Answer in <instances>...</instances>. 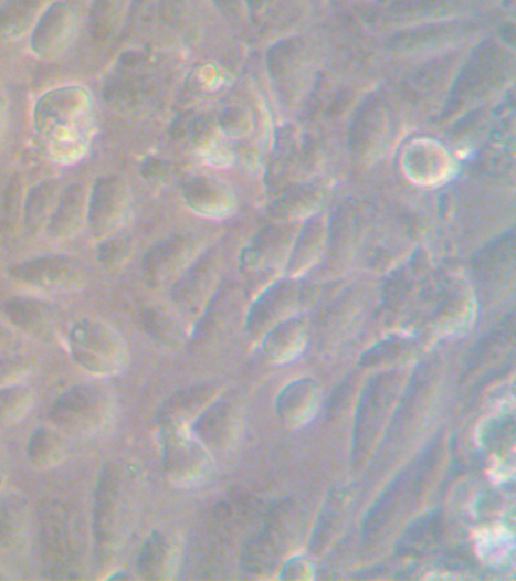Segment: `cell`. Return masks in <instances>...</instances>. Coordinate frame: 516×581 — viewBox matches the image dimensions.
<instances>
[{
	"mask_svg": "<svg viewBox=\"0 0 516 581\" xmlns=\"http://www.w3.org/2000/svg\"><path fill=\"white\" fill-rule=\"evenodd\" d=\"M130 251H133V247H130L128 240L109 239L99 245L97 260H99L101 264H104L105 267H116V265H120L128 260Z\"/></svg>",
	"mask_w": 516,
	"mask_h": 581,
	"instance_id": "33",
	"label": "cell"
},
{
	"mask_svg": "<svg viewBox=\"0 0 516 581\" xmlns=\"http://www.w3.org/2000/svg\"><path fill=\"white\" fill-rule=\"evenodd\" d=\"M32 363L23 356H2L0 358V388L20 383L30 374Z\"/></svg>",
	"mask_w": 516,
	"mask_h": 581,
	"instance_id": "32",
	"label": "cell"
},
{
	"mask_svg": "<svg viewBox=\"0 0 516 581\" xmlns=\"http://www.w3.org/2000/svg\"><path fill=\"white\" fill-rule=\"evenodd\" d=\"M61 198V186L56 181H44L32 188L24 200V226L31 233L48 226Z\"/></svg>",
	"mask_w": 516,
	"mask_h": 581,
	"instance_id": "24",
	"label": "cell"
},
{
	"mask_svg": "<svg viewBox=\"0 0 516 581\" xmlns=\"http://www.w3.org/2000/svg\"><path fill=\"white\" fill-rule=\"evenodd\" d=\"M436 454V447L428 450L421 459L401 472L380 495L379 500L368 511L364 524V536L367 541H378L388 534L408 507L415 505L425 488V483L429 482L430 474L435 468Z\"/></svg>",
	"mask_w": 516,
	"mask_h": 581,
	"instance_id": "6",
	"label": "cell"
},
{
	"mask_svg": "<svg viewBox=\"0 0 516 581\" xmlns=\"http://www.w3.org/2000/svg\"><path fill=\"white\" fill-rule=\"evenodd\" d=\"M27 456L36 469L55 468L63 464L67 456V448H65V442L59 429H36L28 442Z\"/></svg>",
	"mask_w": 516,
	"mask_h": 581,
	"instance_id": "25",
	"label": "cell"
},
{
	"mask_svg": "<svg viewBox=\"0 0 516 581\" xmlns=\"http://www.w3.org/2000/svg\"><path fill=\"white\" fill-rule=\"evenodd\" d=\"M232 404L228 401H215L209 404L207 409L194 423H192V433L199 437L203 444L224 445L232 437L233 427H235V413Z\"/></svg>",
	"mask_w": 516,
	"mask_h": 581,
	"instance_id": "22",
	"label": "cell"
},
{
	"mask_svg": "<svg viewBox=\"0 0 516 581\" xmlns=\"http://www.w3.org/2000/svg\"><path fill=\"white\" fill-rule=\"evenodd\" d=\"M212 279H214V257L204 256L176 282L171 298L183 313H198L211 289Z\"/></svg>",
	"mask_w": 516,
	"mask_h": 581,
	"instance_id": "17",
	"label": "cell"
},
{
	"mask_svg": "<svg viewBox=\"0 0 516 581\" xmlns=\"http://www.w3.org/2000/svg\"><path fill=\"white\" fill-rule=\"evenodd\" d=\"M141 326L154 341L166 347H176L182 339L178 321L161 309H147L141 315Z\"/></svg>",
	"mask_w": 516,
	"mask_h": 581,
	"instance_id": "31",
	"label": "cell"
},
{
	"mask_svg": "<svg viewBox=\"0 0 516 581\" xmlns=\"http://www.w3.org/2000/svg\"><path fill=\"white\" fill-rule=\"evenodd\" d=\"M75 31V15L64 3L49 7L36 23L31 46L36 55L51 59L59 55L72 41Z\"/></svg>",
	"mask_w": 516,
	"mask_h": 581,
	"instance_id": "15",
	"label": "cell"
},
{
	"mask_svg": "<svg viewBox=\"0 0 516 581\" xmlns=\"http://www.w3.org/2000/svg\"><path fill=\"white\" fill-rule=\"evenodd\" d=\"M194 252V240L188 236H173L155 245L143 261L146 281L155 288L166 285L186 268Z\"/></svg>",
	"mask_w": 516,
	"mask_h": 581,
	"instance_id": "14",
	"label": "cell"
},
{
	"mask_svg": "<svg viewBox=\"0 0 516 581\" xmlns=\"http://www.w3.org/2000/svg\"><path fill=\"white\" fill-rule=\"evenodd\" d=\"M130 0H94L92 7V32L94 39L108 41L120 32Z\"/></svg>",
	"mask_w": 516,
	"mask_h": 581,
	"instance_id": "29",
	"label": "cell"
},
{
	"mask_svg": "<svg viewBox=\"0 0 516 581\" xmlns=\"http://www.w3.org/2000/svg\"><path fill=\"white\" fill-rule=\"evenodd\" d=\"M180 541L171 531L155 530L143 543L138 572L146 580H170L179 570Z\"/></svg>",
	"mask_w": 516,
	"mask_h": 581,
	"instance_id": "13",
	"label": "cell"
},
{
	"mask_svg": "<svg viewBox=\"0 0 516 581\" xmlns=\"http://www.w3.org/2000/svg\"><path fill=\"white\" fill-rule=\"evenodd\" d=\"M350 501L351 495L347 489L331 490L325 506H323L322 515H319L313 539L309 542V548L315 554L327 550L334 539L341 534L348 510H350Z\"/></svg>",
	"mask_w": 516,
	"mask_h": 581,
	"instance_id": "20",
	"label": "cell"
},
{
	"mask_svg": "<svg viewBox=\"0 0 516 581\" xmlns=\"http://www.w3.org/2000/svg\"><path fill=\"white\" fill-rule=\"evenodd\" d=\"M10 277L19 284L49 293H73L87 282L82 264L69 256H41L20 262L10 268Z\"/></svg>",
	"mask_w": 516,
	"mask_h": 581,
	"instance_id": "9",
	"label": "cell"
},
{
	"mask_svg": "<svg viewBox=\"0 0 516 581\" xmlns=\"http://www.w3.org/2000/svg\"><path fill=\"white\" fill-rule=\"evenodd\" d=\"M159 429L167 480L179 488H192L207 480L212 462L203 442L182 425Z\"/></svg>",
	"mask_w": 516,
	"mask_h": 581,
	"instance_id": "7",
	"label": "cell"
},
{
	"mask_svg": "<svg viewBox=\"0 0 516 581\" xmlns=\"http://www.w3.org/2000/svg\"><path fill=\"white\" fill-rule=\"evenodd\" d=\"M303 344H305V327L302 321L286 320L268 331L262 349L270 361L281 363L301 353Z\"/></svg>",
	"mask_w": 516,
	"mask_h": 581,
	"instance_id": "26",
	"label": "cell"
},
{
	"mask_svg": "<svg viewBox=\"0 0 516 581\" xmlns=\"http://www.w3.org/2000/svg\"><path fill=\"white\" fill-rule=\"evenodd\" d=\"M14 344V334H12L10 327L0 323V358L7 356V351L11 349Z\"/></svg>",
	"mask_w": 516,
	"mask_h": 581,
	"instance_id": "34",
	"label": "cell"
},
{
	"mask_svg": "<svg viewBox=\"0 0 516 581\" xmlns=\"http://www.w3.org/2000/svg\"><path fill=\"white\" fill-rule=\"evenodd\" d=\"M291 519H293V514L286 503L272 511L264 531L257 536L255 541L245 547L243 554L245 571L264 572L276 564L282 547H284L282 543L285 542L286 535H291L285 531L293 530Z\"/></svg>",
	"mask_w": 516,
	"mask_h": 581,
	"instance_id": "12",
	"label": "cell"
},
{
	"mask_svg": "<svg viewBox=\"0 0 516 581\" xmlns=\"http://www.w3.org/2000/svg\"><path fill=\"white\" fill-rule=\"evenodd\" d=\"M30 531V509L18 495L0 498V548L18 550Z\"/></svg>",
	"mask_w": 516,
	"mask_h": 581,
	"instance_id": "23",
	"label": "cell"
},
{
	"mask_svg": "<svg viewBox=\"0 0 516 581\" xmlns=\"http://www.w3.org/2000/svg\"><path fill=\"white\" fill-rule=\"evenodd\" d=\"M6 315L15 329L35 341L52 344L60 334V314L51 303L32 297H14L7 302Z\"/></svg>",
	"mask_w": 516,
	"mask_h": 581,
	"instance_id": "11",
	"label": "cell"
},
{
	"mask_svg": "<svg viewBox=\"0 0 516 581\" xmlns=\"http://www.w3.org/2000/svg\"><path fill=\"white\" fill-rule=\"evenodd\" d=\"M117 401L104 384L82 383L61 394L49 411L53 427L69 435L93 437L116 420Z\"/></svg>",
	"mask_w": 516,
	"mask_h": 581,
	"instance_id": "3",
	"label": "cell"
},
{
	"mask_svg": "<svg viewBox=\"0 0 516 581\" xmlns=\"http://www.w3.org/2000/svg\"><path fill=\"white\" fill-rule=\"evenodd\" d=\"M49 2L51 0H6L0 6V34H22Z\"/></svg>",
	"mask_w": 516,
	"mask_h": 581,
	"instance_id": "28",
	"label": "cell"
},
{
	"mask_svg": "<svg viewBox=\"0 0 516 581\" xmlns=\"http://www.w3.org/2000/svg\"><path fill=\"white\" fill-rule=\"evenodd\" d=\"M89 113L88 94L80 88L56 89L35 106L36 130L61 155H69V150L76 151L87 141Z\"/></svg>",
	"mask_w": 516,
	"mask_h": 581,
	"instance_id": "2",
	"label": "cell"
},
{
	"mask_svg": "<svg viewBox=\"0 0 516 581\" xmlns=\"http://www.w3.org/2000/svg\"><path fill=\"white\" fill-rule=\"evenodd\" d=\"M297 288L293 284H281L270 289L261 300L250 310L248 318L249 331H261L267 329L277 320H282L285 314H289L298 302Z\"/></svg>",
	"mask_w": 516,
	"mask_h": 581,
	"instance_id": "21",
	"label": "cell"
},
{
	"mask_svg": "<svg viewBox=\"0 0 516 581\" xmlns=\"http://www.w3.org/2000/svg\"><path fill=\"white\" fill-rule=\"evenodd\" d=\"M141 469L113 461L102 469L94 494L93 539L97 571H110L120 560L141 510Z\"/></svg>",
	"mask_w": 516,
	"mask_h": 581,
	"instance_id": "1",
	"label": "cell"
},
{
	"mask_svg": "<svg viewBox=\"0 0 516 581\" xmlns=\"http://www.w3.org/2000/svg\"><path fill=\"white\" fill-rule=\"evenodd\" d=\"M6 461H3L2 450H0V486L6 482Z\"/></svg>",
	"mask_w": 516,
	"mask_h": 581,
	"instance_id": "36",
	"label": "cell"
},
{
	"mask_svg": "<svg viewBox=\"0 0 516 581\" xmlns=\"http://www.w3.org/2000/svg\"><path fill=\"white\" fill-rule=\"evenodd\" d=\"M87 194L82 186H72L61 194L59 204L49 220L48 233L56 241L75 236L87 215Z\"/></svg>",
	"mask_w": 516,
	"mask_h": 581,
	"instance_id": "19",
	"label": "cell"
},
{
	"mask_svg": "<svg viewBox=\"0 0 516 581\" xmlns=\"http://www.w3.org/2000/svg\"><path fill=\"white\" fill-rule=\"evenodd\" d=\"M214 395L215 388L208 383L196 384L176 392L158 411L159 427H173V425L188 427L212 403Z\"/></svg>",
	"mask_w": 516,
	"mask_h": 581,
	"instance_id": "16",
	"label": "cell"
},
{
	"mask_svg": "<svg viewBox=\"0 0 516 581\" xmlns=\"http://www.w3.org/2000/svg\"><path fill=\"white\" fill-rule=\"evenodd\" d=\"M400 372H383L368 383L358 404L354 433V462L362 464L375 447L382 425L399 394Z\"/></svg>",
	"mask_w": 516,
	"mask_h": 581,
	"instance_id": "8",
	"label": "cell"
},
{
	"mask_svg": "<svg viewBox=\"0 0 516 581\" xmlns=\"http://www.w3.org/2000/svg\"><path fill=\"white\" fill-rule=\"evenodd\" d=\"M442 518L440 511L424 515L409 526L397 543V551L403 556H421L440 541Z\"/></svg>",
	"mask_w": 516,
	"mask_h": 581,
	"instance_id": "27",
	"label": "cell"
},
{
	"mask_svg": "<svg viewBox=\"0 0 516 581\" xmlns=\"http://www.w3.org/2000/svg\"><path fill=\"white\" fill-rule=\"evenodd\" d=\"M7 99L3 89L0 88V137H2L3 126H6Z\"/></svg>",
	"mask_w": 516,
	"mask_h": 581,
	"instance_id": "35",
	"label": "cell"
},
{
	"mask_svg": "<svg viewBox=\"0 0 516 581\" xmlns=\"http://www.w3.org/2000/svg\"><path fill=\"white\" fill-rule=\"evenodd\" d=\"M129 190L120 178H104L93 188L87 208L89 228L96 236H108L128 220Z\"/></svg>",
	"mask_w": 516,
	"mask_h": 581,
	"instance_id": "10",
	"label": "cell"
},
{
	"mask_svg": "<svg viewBox=\"0 0 516 581\" xmlns=\"http://www.w3.org/2000/svg\"><path fill=\"white\" fill-rule=\"evenodd\" d=\"M318 408V388L314 380L301 379L289 383L276 400L278 419L289 425L308 423Z\"/></svg>",
	"mask_w": 516,
	"mask_h": 581,
	"instance_id": "18",
	"label": "cell"
},
{
	"mask_svg": "<svg viewBox=\"0 0 516 581\" xmlns=\"http://www.w3.org/2000/svg\"><path fill=\"white\" fill-rule=\"evenodd\" d=\"M67 347L77 367L99 378L120 374L129 363L125 338L113 326L94 318H82L70 327Z\"/></svg>",
	"mask_w": 516,
	"mask_h": 581,
	"instance_id": "5",
	"label": "cell"
},
{
	"mask_svg": "<svg viewBox=\"0 0 516 581\" xmlns=\"http://www.w3.org/2000/svg\"><path fill=\"white\" fill-rule=\"evenodd\" d=\"M34 406V392L24 384L0 388V424L10 425L27 419Z\"/></svg>",
	"mask_w": 516,
	"mask_h": 581,
	"instance_id": "30",
	"label": "cell"
},
{
	"mask_svg": "<svg viewBox=\"0 0 516 581\" xmlns=\"http://www.w3.org/2000/svg\"><path fill=\"white\" fill-rule=\"evenodd\" d=\"M40 550L51 579H76L82 562V530L75 511L63 503L44 507L40 522Z\"/></svg>",
	"mask_w": 516,
	"mask_h": 581,
	"instance_id": "4",
	"label": "cell"
}]
</instances>
